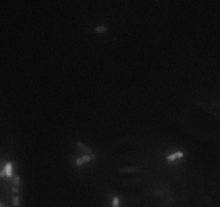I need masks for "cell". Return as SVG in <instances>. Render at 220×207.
Instances as JSON below:
<instances>
[{"mask_svg":"<svg viewBox=\"0 0 220 207\" xmlns=\"http://www.w3.org/2000/svg\"><path fill=\"white\" fill-rule=\"evenodd\" d=\"M95 157H96V155H95V153H91V155H82V156L77 157V159L74 160V166H76V167H78V166H82V164L88 163V162L94 160Z\"/></svg>","mask_w":220,"mask_h":207,"instance_id":"cell-1","label":"cell"},{"mask_svg":"<svg viewBox=\"0 0 220 207\" xmlns=\"http://www.w3.org/2000/svg\"><path fill=\"white\" fill-rule=\"evenodd\" d=\"M76 146H77L78 149H80V151H81L84 155H91V153H94L91 148L87 146V145H85V144H82L81 141H77V142H76Z\"/></svg>","mask_w":220,"mask_h":207,"instance_id":"cell-2","label":"cell"},{"mask_svg":"<svg viewBox=\"0 0 220 207\" xmlns=\"http://www.w3.org/2000/svg\"><path fill=\"white\" fill-rule=\"evenodd\" d=\"M12 171H14V164H12V162H7L6 166H4V172H6V177L12 178V177H14Z\"/></svg>","mask_w":220,"mask_h":207,"instance_id":"cell-3","label":"cell"},{"mask_svg":"<svg viewBox=\"0 0 220 207\" xmlns=\"http://www.w3.org/2000/svg\"><path fill=\"white\" fill-rule=\"evenodd\" d=\"M183 156H184V152L176 151V152H173V153L168 155V156H167V160H168V162H173V160H176V159H182Z\"/></svg>","mask_w":220,"mask_h":207,"instance_id":"cell-4","label":"cell"},{"mask_svg":"<svg viewBox=\"0 0 220 207\" xmlns=\"http://www.w3.org/2000/svg\"><path fill=\"white\" fill-rule=\"evenodd\" d=\"M108 30H109L108 25H98V26H95L94 32L96 34H105V33H108Z\"/></svg>","mask_w":220,"mask_h":207,"instance_id":"cell-5","label":"cell"},{"mask_svg":"<svg viewBox=\"0 0 220 207\" xmlns=\"http://www.w3.org/2000/svg\"><path fill=\"white\" fill-rule=\"evenodd\" d=\"M11 179H12L14 186H19V184H21V177H19V175H14Z\"/></svg>","mask_w":220,"mask_h":207,"instance_id":"cell-6","label":"cell"},{"mask_svg":"<svg viewBox=\"0 0 220 207\" xmlns=\"http://www.w3.org/2000/svg\"><path fill=\"white\" fill-rule=\"evenodd\" d=\"M112 207H120V198H117V196H114L112 200Z\"/></svg>","mask_w":220,"mask_h":207,"instance_id":"cell-7","label":"cell"},{"mask_svg":"<svg viewBox=\"0 0 220 207\" xmlns=\"http://www.w3.org/2000/svg\"><path fill=\"white\" fill-rule=\"evenodd\" d=\"M12 204H14V207H19L21 206V200H19V198L17 195L12 198Z\"/></svg>","mask_w":220,"mask_h":207,"instance_id":"cell-8","label":"cell"},{"mask_svg":"<svg viewBox=\"0 0 220 207\" xmlns=\"http://www.w3.org/2000/svg\"><path fill=\"white\" fill-rule=\"evenodd\" d=\"M128 171H138L136 167H127V168H121V172H128Z\"/></svg>","mask_w":220,"mask_h":207,"instance_id":"cell-9","label":"cell"},{"mask_svg":"<svg viewBox=\"0 0 220 207\" xmlns=\"http://www.w3.org/2000/svg\"><path fill=\"white\" fill-rule=\"evenodd\" d=\"M11 191H12V192H14V193H15V195H17V193L19 192V189H18V186H14V188H11Z\"/></svg>","mask_w":220,"mask_h":207,"instance_id":"cell-10","label":"cell"},{"mask_svg":"<svg viewBox=\"0 0 220 207\" xmlns=\"http://www.w3.org/2000/svg\"><path fill=\"white\" fill-rule=\"evenodd\" d=\"M0 207H3V203H0Z\"/></svg>","mask_w":220,"mask_h":207,"instance_id":"cell-11","label":"cell"},{"mask_svg":"<svg viewBox=\"0 0 220 207\" xmlns=\"http://www.w3.org/2000/svg\"><path fill=\"white\" fill-rule=\"evenodd\" d=\"M3 207H7V206H4V204H3Z\"/></svg>","mask_w":220,"mask_h":207,"instance_id":"cell-12","label":"cell"}]
</instances>
